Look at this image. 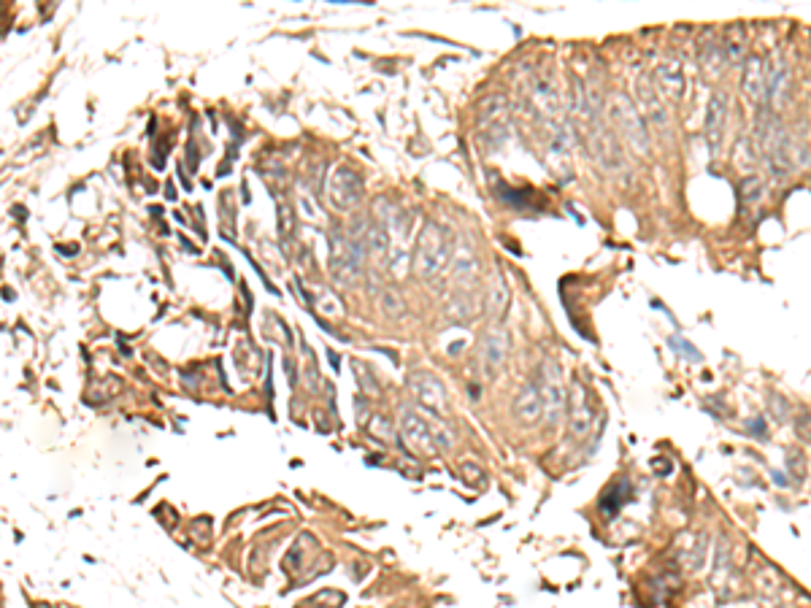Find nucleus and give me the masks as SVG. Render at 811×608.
I'll use <instances>...</instances> for the list:
<instances>
[{"instance_id": "obj_1", "label": "nucleus", "mask_w": 811, "mask_h": 608, "mask_svg": "<svg viewBox=\"0 0 811 608\" xmlns=\"http://www.w3.org/2000/svg\"><path fill=\"white\" fill-rule=\"evenodd\" d=\"M611 119H614V124L619 127V133L630 141L641 155L649 152V133H647L644 117L638 114V108H635L633 101H630L628 95H617V98L611 101Z\"/></svg>"}, {"instance_id": "obj_2", "label": "nucleus", "mask_w": 811, "mask_h": 608, "mask_svg": "<svg viewBox=\"0 0 811 608\" xmlns=\"http://www.w3.org/2000/svg\"><path fill=\"white\" fill-rule=\"evenodd\" d=\"M446 260V241H443L441 227L436 222H427L422 238H420V249H417V268L424 276H433Z\"/></svg>"}, {"instance_id": "obj_3", "label": "nucleus", "mask_w": 811, "mask_h": 608, "mask_svg": "<svg viewBox=\"0 0 811 608\" xmlns=\"http://www.w3.org/2000/svg\"><path fill=\"white\" fill-rule=\"evenodd\" d=\"M408 389L411 395L420 400V406L427 408L430 414H441L443 406H446V395H443V384L433 376V373H424V370H417L408 376Z\"/></svg>"}, {"instance_id": "obj_4", "label": "nucleus", "mask_w": 811, "mask_h": 608, "mask_svg": "<svg viewBox=\"0 0 811 608\" xmlns=\"http://www.w3.org/2000/svg\"><path fill=\"white\" fill-rule=\"evenodd\" d=\"M592 422H595V406L590 400V392L584 389L582 384H576L573 395H571V411H568V430L573 438H584L590 435L592 430Z\"/></svg>"}, {"instance_id": "obj_5", "label": "nucleus", "mask_w": 811, "mask_h": 608, "mask_svg": "<svg viewBox=\"0 0 811 608\" xmlns=\"http://www.w3.org/2000/svg\"><path fill=\"white\" fill-rule=\"evenodd\" d=\"M725 127H727V95L714 92L711 101L706 105V141L714 155H720L725 141Z\"/></svg>"}, {"instance_id": "obj_6", "label": "nucleus", "mask_w": 811, "mask_h": 608, "mask_svg": "<svg viewBox=\"0 0 811 608\" xmlns=\"http://www.w3.org/2000/svg\"><path fill=\"white\" fill-rule=\"evenodd\" d=\"M538 387H541V398H544V414L549 417V425H554V422L560 419V414H563V406H565V389L554 365H552V368H549V363L544 365Z\"/></svg>"}, {"instance_id": "obj_7", "label": "nucleus", "mask_w": 811, "mask_h": 608, "mask_svg": "<svg viewBox=\"0 0 811 608\" xmlns=\"http://www.w3.org/2000/svg\"><path fill=\"white\" fill-rule=\"evenodd\" d=\"M360 192H363L360 179H357L352 171L338 168V171L330 176V200H333V206H338V209H352V206H357V203H360Z\"/></svg>"}, {"instance_id": "obj_8", "label": "nucleus", "mask_w": 811, "mask_h": 608, "mask_svg": "<svg viewBox=\"0 0 811 608\" xmlns=\"http://www.w3.org/2000/svg\"><path fill=\"white\" fill-rule=\"evenodd\" d=\"M401 430H403L406 441H408L417 452H424V454L436 452V441H433V435H430L427 422H424L420 414H414L411 408H403V411H401Z\"/></svg>"}, {"instance_id": "obj_9", "label": "nucleus", "mask_w": 811, "mask_h": 608, "mask_svg": "<svg viewBox=\"0 0 811 608\" xmlns=\"http://www.w3.org/2000/svg\"><path fill=\"white\" fill-rule=\"evenodd\" d=\"M657 87L663 95H668L670 101H682L685 98V65L676 60V57H668L657 65Z\"/></svg>"}, {"instance_id": "obj_10", "label": "nucleus", "mask_w": 811, "mask_h": 608, "mask_svg": "<svg viewBox=\"0 0 811 608\" xmlns=\"http://www.w3.org/2000/svg\"><path fill=\"white\" fill-rule=\"evenodd\" d=\"M765 87H768V76H765V68H763V60H760L758 54L746 57V63H744V79H741L744 95H746L752 103H763Z\"/></svg>"}, {"instance_id": "obj_11", "label": "nucleus", "mask_w": 811, "mask_h": 608, "mask_svg": "<svg viewBox=\"0 0 811 608\" xmlns=\"http://www.w3.org/2000/svg\"><path fill=\"white\" fill-rule=\"evenodd\" d=\"M514 414H517V419H519L522 425H536V422L541 419V414H544V398H541L538 382L528 384V387L517 395V400H514Z\"/></svg>"}, {"instance_id": "obj_12", "label": "nucleus", "mask_w": 811, "mask_h": 608, "mask_svg": "<svg viewBox=\"0 0 811 608\" xmlns=\"http://www.w3.org/2000/svg\"><path fill=\"white\" fill-rule=\"evenodd\" d=\"M333 271L335 276L344 278V281H352L357 276V271H360L354 246L346 238H341V235H333Z\"/></svg>"}, {"instance_id": "obj_13", "label": "nucleus", "mask_w": 811, "mask_h": 608, "mask_svg": "<svg viewBox=\"0 0 811 608\" xmlns=\"http://www.w3.org/2000/svg\"><path fill=\"white\" fill-rule=\"evenodd\" d=\"M630 500H633V484H630L628 479H617L614 484H609V489L600 495L598 505L603 514L611 517V514H617L619 508L625 503H630Z\"/></svg>"}, {"instance_id": "obj_14", "label": "nucleus", "mask_w": 811, "mask_h": 608, "mask_svg": "<svg viewBox=\"0 0 811 608\" xmlns=\"http://www.w3.org/2000/svg\"><path fill=\"white\" fill-rule=\"evenodd\" d=\"M706 560V538L698 533H687L679 538V562L689 571H698Z\"/></svg>"}, {"instance_id": "obj_15", "label": "nucleus", "mask_w": 811, "mask_h": 608, "mask_svg": "<svg viewBox=\"0 0 811 608\" xmlns=\"http://www.w3.org/2000/svg\"><path fill=\"white\" fill-rule=\"evenodd\" d=\"M506 351H509V335H506L503 328H495V330L484 335V363H487V368L503 365Z\"/></svg>"}, {"instance_id": "obj_16", "label": "nucleus", "mask_w": 811, "mask_h": 608, "mask_svg": "<svg viewBox=\"0 0 811 608\" xmlns=\"http://www.w3.org/2000/svg\"><path fill=\"white\" fill-rule=\"evenodd\" d=\"M787 87H790V73L784 65H776L771 73H768V87H765V98L774 108H781L784 105V98H787Z\"/></svg>"}, {"instance_id": "obj_17", "label": "nucleus", "mask_w": 811, "mask_h": 608, "mask_svg": "<svg viewBox=\"0 0 811 608\" xmlns=\"http://www.w3.org/2000/svg\"><path fill=\"white\" fill-rule=\"evenodd\" d=\"M641 95H644V101H641V108L647 111V117L654 122V124H663V127H668V114H666V108H663V103H660V89H654L652 84H647V82H641V89H638Z\"/></svg>"}, {"instance_id": "obj_18", "label": "nucleus", "mask_w": 811, "mask_h": 608, "mask_svg": "<svg viewBox=\"0 0 811 608\" xmlns=\"http://www.w3.org/2000/svg\"><path fill=\"white\" fill-rule=\"evenodd\" d=\"M722 54L725 60H730V63H741V60L746 57V33H744L741 25H733V27L725 33Z\"/></svg>"}, {"instance_id": "obj_19", "label": "nucleus", "mask_w": 811, "mask_h": 608, "mask_svg": "<svg viewBox=\"0 0 811 608\" xmlns=\"http://www.w3.org/2000/svg\"><path fill=\"white\" fill-rule=\"evenodd\" d=\"M722 63H725L722 46H717V44H711V41L701 44V70H703L708 79L720 76V70H722Z\"/></svg>"}, {"instance_id": "obj_20", "label": "nucleus", "mask_w": 811, "mask_h": 608, "mask_svg": "<svg viewBox=\"0 0 811 608\" xmlns=\"http://www.w3.org/2000/svg\"><path fill=\"white\" fill-rule=\"evenodd\" d=\"M763 195H765V184H763V179L760 176H744V181H741V200L746 203V206H758L760 200H763Z\"/></svg>"}, {"instance_id": "obj_21", "label": "nucleus", "mask_w": 811, "mask_h": 608, "mask_svg": "<svg viewBox=\"0 0 811 608\" xmlns=\"http://www.w3.org/2000/svg\"><path fill=\"white\" fill-rule=\"evenodd\" d=\"M354 379L360 382V387H363V392H365V395H379V382L370 376V370L365 368V365L354 363Z\"/></svg>"}, {"instance_id": "obj_22", "label": "nucleus", "mask_w": 811, "mask_h": 608, "mask_svg": "<svg viewBox=\"0 0 811 608\" xmlns=\"http://www.w3.org/2000/svg\"><path fill=\"white\" fill-rule=\"evenodd\" d=\"M462 473H471L468 484H474V486H481V484H484V481H481V479H484V470L479 468V465H474V463H465V465H462Z\"/></svg>"}, {"instance_id": "obj_23", "label": "nucleus", "mask_w": 811, "mask_h": 608, "mask_svg": "<svg viewBox=\"0 0 811 608\" xmlns=\"http://www.w3.org/2000/svg\"><path fill=\"white\" fill-rule=\"evenodd\" d=\"M370 246H373V252H382V254H384L387 241H384V233H382V230H373V233H370Z\"/></svg>"}, {"instance_id": "obj_24", "label": "nucleus", "mask_w": 811, "mask_h": 608, "mask_svg": "<svg viewBox=\"0 0 811 608\" xmlns=\"http://www.w3.org/2000/svg\"><path fill=\"white\" fill-rule=\"evenodd\" d=\"M749 427L758 433V438H763V419H755V422H749Z\"/></svg>"}]
</instances>
